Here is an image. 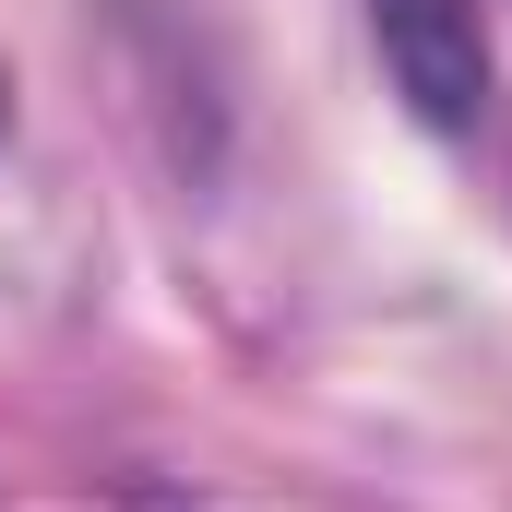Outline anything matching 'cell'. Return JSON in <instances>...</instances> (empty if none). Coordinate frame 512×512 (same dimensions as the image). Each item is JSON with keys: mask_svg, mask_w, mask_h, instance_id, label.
I'll return each instance as SVG.
<instances>
[{"mask_svg": "<svg viewBox=\"0 0 512 512\" xmlns=\"http://www.w3.org/2000/svg\"><path fill=\"white\" fill-rule=\"evenodd\" d=\"M370 36H382V72L405 84L417 120L465 131L489 108V24H477V0H370Z\"/></svg>", "mask_w": 512, "mask_h": 512, "instance_id": "1", "label": "cell"}]
</instances>
